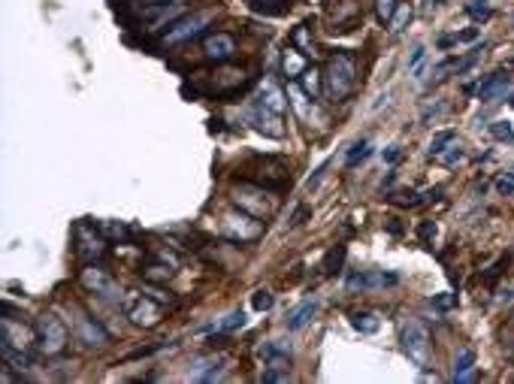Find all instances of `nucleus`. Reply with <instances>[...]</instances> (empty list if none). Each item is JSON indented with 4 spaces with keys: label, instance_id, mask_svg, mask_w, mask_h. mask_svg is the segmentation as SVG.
I'll list each match as a JSON object with an SVG mask.
<instances>
[{
    "label": "nucleus",
    "instance_id": "29",
    "mask_svg": "<svg viewBox=\"0 0 514 384\" xmlns=\"http://www.w3.org/2000/svg\"><path fill=\"white\" fill-rule=\"evenodd\" d=\"M423 58H427V46H415V49H411V55H409V60H406L409 73H418L420 64H423Z\"/></svg>",
    "mask_w": 514,
    "mask_h": 384
},
{
    "label": "nucleus",
    "instance_id": "27",
    "mask_svg": "<svg viewBox=\"0 0 514 384\" xmlns=\"http://www.w3.org/2000/svg\"><path fill=\"white\" fill-rule=\"evenodd\" d=\"M393 13H397V0H375V15H378V22H390Z\"/></svg>",
    "mask_w": 514,
    "mask_h": 384
},
{
    "label": "nucleus",
    "instance_id": "40",
    "mask_svg": "<svg viewBox=\"0 0 514 384\" xmlns=\"http://www.w3.org/2000/svg\"><path fill=\"white\" fill-rule=\"evenodd\" d=\"M399 155H402V151H399V146H390V148L385 151V160H387V164H397V160H399Z\"/></svg>",
    "mask_w": 514,
    "mask_h": 384
},
{
    "label": "nucleus",
    "instance_id": "4",
    "mask_svg": "<svg viewBox=\"0 0 514 384\" xmlns=\"http://www.w3.org/2000/svg\"><path fill=\"white\" fill-rule=\"evenodd\" d=\"M37 342L46 354H60L67 345V327L58 315H43L37 321Z\"/></svg>",
    "mask_w": 514,
    "mask_h": 384
},
{
    "label": "nucleus",
    "instance_id": "8",
    "mask_svg": "<svg viewBox=\"0 0 514 384\" xmlns=\"http://www.w3.org/2000/svg\"><path fill=\"white\" fill-rule=\"evenodd\" d=\"M245 118H248L251 124H255L264 136H272V139H281V136H285V127H281V115H278V113H272V109H269V106H264L260 100H257V103H251V106L245 109Z\"/></svg>",
    "mask_w": 514,
    "mask_h": 384
},
{
    "label": "nucleus",
    "instance_id": "33",
    "mask_svg": "<svg viewBox=\"0 0 514 384\" xmlns=\"http://www.w3.org/2000/svg\"><path fill=\"white\" fill-rule=\"evenodd\" d=\"M260 381H288V366H269L264 369V376H260Z\"/></svg>",
    "mask_w": 514,
    "mask_h": 384
},
{
    "label": "nucleus",
    "instance_id": "17",
    "mask_svg": "<svg viewBox=\"0 0 514 384\" xmlns=\"http://www.w3.org/2000/svg\"><path fill=\"white\" fill-rule=\"evenodd\" d=\"M76 327H79V339H82L85 345H103V342H106V330L100 327L94 318L79 315L76 318Z\"/></svg>",
    "mask_w": 514,
    "mask_h": 384
},
{
    "label": "nucleus",
    "instance_id": "38",
    "mask_svg": "<svg viewBox=\"0 0 514 384\" xmlns=\"http://www.w3.org/2000/svg\"><path fill=\"white\" fill-rule=\"evenodd\" d=\"M103 230H106V233L113 236V239H124V236H127V230L121 227V224H113V221H103Z\"/></svg>",
    "mask_w": 514,
    "mask_h": 384
},
{
    "label": "nucleus",
    "instance_id": "42",
    "mask_svg": "<svg viewBox=\"0 0 514 384\" xmlns=\"http://www.w3.org/2000/svg\"><path fill=\"white\" fill-rule=\"evenodd\" d=\"M148 4H181V0H148Z\"/></svg>",
    "mask_w": 514,
    "mask_h": 384
},
{
    "label": "nucleus",
    "instance_id": "2",
    "mask_svg": "<svg viewBox=\"0 0 514 384\" xmlns=\"http://www.w3.org/2000/svg\"><path fill=\"white\" fill-rule=\"evenodd\" d=\"M121 312H124V318H130L136 327H158L160 315H164L160 302L151 297L148 290H146V294H139V290H127L124 300H121Z\"/></svg>",
    "mask_w": 514,
    "mask_h": 384
},
{
    "label": "nucleus",
    "instance_id": "12",
    "mask_svg": "<svg viewBox=\"0 0 514 384\" xmlns=\"http://www.w3.org/2000/svg\"><path fill=\"white\" fill-rule=\"evenodd\" d=\"M508 94H511V82H508V76H502V73H490L478 85V100H481V103H496V100L508 97Z\"/></svg>",
    "mask_w": 514,
    "mask_h": 384
},
{
    "label": "nucleus",
    "instance_id": "26",
    "mask_svg": "<svg viewBox=\"0 0 514 384\" xmlns=\"http://www.w3.org/2000/svg\"><path fill=\"white\" fill-rule=\"evenodd\" d=\"M409 18H411V6H399L397 13H393V18H390V30H393V34H399V30L409 25Z\"/></svg>",
    "mask_w": 514,
    "mask_h": 384
},
{
    "label": "nucleus",
    "instance_id": "13",
    "mask_svg": "<svg viewBox=\"0 0 514 384\" xmlns=\"http://www.w3.org/2000/svg\"><path fill=\"white\" fill-rule=\"evenodd\" d=\"M385 285H397V276H385V272H354V276H348V290H375Z\"/></svg>",
    "mask_w": 514,
    "mask_h": 384
},
{
    "label": "nucleus",
    "instance_id": "28",
    "mask_svg": "<svg viewBox=\"0 0 514 384\" xmlns=\"http://www.w3.org/2000/svg\"><path fill=\"white\" fill-rule=\"evenodd\" d=\"M466 13H469L472 18H481V22H484V18L493 15V9L487 6V0H472V4L466 6Z\"/></svg>",
    "mask_w": 514,
    "mask_h": 384
},
{
    "label": "nucleus",
    "instance_id": "43",
    "mask_svg": "<svg viewBox=\"0 0 514 384\" xmlns=\"http://www.w3.org/2000/svg\"><path fill=\"white\" fill-rule=\"evenodd\" d=\"M508 106L514 109V91H511V94H508Z\"/></svg>",
    "mask_w": 514,
    "mask_h": 384
},
{
    "label": "nucleus",
    "instance_id": "5",
    "mask_svg": "<svg viewBox=\"0 0 514 384\" xmlns=\"http://www.w3.org/2000/svg\"><path fill=\"white\" fill-rule=\"evenodd\" d=\"M212 18H215V13L212 9H200V13H191V15H181L179 22L173 25L164 34V39L169 46H176V43H185V39H191V37H197L200 30H203Z\"/></svg>",
    "mask_w": 514,
    "mask_h": 384
},
{
    "label": "nucleus",
    "instance_id": "19",
    "mask_svg": "<svg viewBox=\"0 0 514 384\" xmlns=\"http://www.w3.org/2000/svg\"><path fill=\"white\" fill-rule=\"evenodd\" d=\"M472 366H475V351L463 348L457 357H454V381H469L472 378Z\"/></svg>",
    "mask_w": 514,
    "mask_h": 384
},
{
    "label": "nucleus",
    "instance_id": "22",
    "mask_svg": "<svg viewBox=\"0 0 514 384\" xmlns=\"http://www.w3.org/2000/svg\"><path fill=\"white\" fill-rule=\"evenodd\" d=\"M351 324H354V330H360V333H375L381 327V321L372 315V312H357Z\"/></svg>",
    "mask_w": 514,
    "mask_h": 384
},
{
    "label": "nucleus",
    "instance_id": "39",
    "mask_svg": "<svg viewBox=\"0 0 514 384\" xmlns=\"http://www.w3.org/2000/svg\"><path fill=\"white\" fill-rule=\"evenodd\" d=\"M324 173H327V164H321V167L315 169V179H309V181H306V188H309V191H315V188H318V181L324 179Z\"/></svg>",
    "mask_w": 514,
    "mask_h": 384
},
{
    "label": "nucleus",
    "instance_id": "7",
    "mask_svg": "<svg viewBox=\"0 0 514 384\" xmlns=\"http://www.w3.org/2000/svg\"><path fill=\"white\" fill-rule=\"evenodd\" d=\"M76 251H79V257L85 260V264H94V260H100L103 257V251H106V239L97 233L91 224H76Z\"/></svg>",
    "mask_w": 514,
    "mask_h": 384
},
{
    "label": "nucleus",
    "instance_id": "18",
    "mask_svg": "<svg viewBox=\"0 0 514 384\" xmlns=\"http://www.w3.org/2000/svg\"><path fill=\"white\" fill-rule=\"evenodd\" d=\"M318 312V300H306V302H300V306L290 312L288 315V330H302L311 321V315Z\"/></svg>",
    "mask_w": 514,
    "mask_h": 384
},
{
    "label": "nucleus",
    "instance_id": "1",
    "mask_svg": "<svg viewBox=\"0 0 514 384\" xmlns=\"http://www.w3.org/2000/svg\"><path fill=\"white\" fill-rule=\"evenodd\" d=\"M354 76H357V60L351 52H339L330 58V64L324 70V94L330 100H345L354 88Z\"/></svg>",
    "mask_w": 514,
    "mask_h": 384
},
{
    "label": "nucleus",
    "instance_id": "9",
    "mask_svg": "<svg viewBox=\"0 0 514 384\" xmlns=\"http://www.w3.org/2000/svg\"><path fill=\"white\" fill-rule=\"evenodd\" d=\"M233 197H236V203L242 209L255 212V215H260V218H269L272 215V203H266L264 188H257V185H239L233 191Z\"/></svg>",
    "mask_w": 514,
    "mask_h": 384
},
{
    "label": "nucleus",
    "instance_id": "14",
    "mask_svg": "<svg viewBox=\"0 0 514 384\" xmlns=\"http://www.w3.org/2000/svg\"><path fill=\"white\" fill-rule=\"evenodd\" d=\"M203 52L209 60H230L236 52V43H233V37H227V34H215V37L206 39Z\"/></svg>",
    "mask_w": 514,
    "mask_h": 384
},
{
    "label": "nucleus",
    "instance_id": "16",
    "mask_svg": "<svg viewBox=\"0 0 514 384\" xmlns=\"http://www.w3.org/2000/svg\"><path fill=\"white\" fill-rule=\"evenodd\" d=\"M257 100L264 106H269L272 113H285V106H288V100H285V94H281V88L272 82V79H264V82H260V94H257Z\"/></svg>",
    "mask_w": 514,
    "mask_h": 384
},
{
    "label": "nucleus",
    "instance_id": "32",
    "mask_svg": "<svg viewBox=\"0 0 514 384\" xmlns=\"http://www.w3.org/2000/svg\"><path fill=\"white\" fill-rule=\"evenodd\" d=\"M251 306L257 312H269L272 309V294L269 290H255V297H251Z\"/></svg>",
    "mask_w": 514,
    "mask_h": 384
},
{
    "label": "nucleus",
    "instance_id": "25",
    "mask_svg": "<svg viewBox=\"0 0 514 384\" xmlns=\"http://www.w3.org/2000/svg\"><path fill=\"white\" fill-rule=\"evenodd\" d=\"M439 160H442L445 167H454V164H460V160H466V151H463L460 146H448V148L439 155Z\"/></svg>",
    "mask_w": 514,
    "mask_h": 384
},
{
    "label": "nucleus",
    "instance_id": "34",
    "mask_svg": "<svg viewBox=\"0 0 514 384\" xmlns=\"http://www.w3.org/2000/svg\"><path fill=\"white\" fill-rule=\"evenodd\" d=\"M294 43L302 49V55H315V46L309 43V37H306V27H297V30H294Z\"/></svg>",
    "mask_w": 514,
    "mask_h": 384
},
{
    "label": "nucleus",
    "instance_id": "21",
    "mask_svg": "<svg viewBox=\"0 0 514 384\" xmlns=\"http://www.w3.org/2000/svg\"><path fill=\"white\" fill-rule=\"evenodd\" d=\"M321 82H324V76H321L318 70H306V73H302V91H306L311 100L321 97Z\"/></svg>",
    "mask_w": 514,
    "mask_h": 384
},
{
    "label": "nucleus",
    "instance_id": "10",
    "mask_svg": "<svg viewBox=\"0 0 514 384\" xmlns=\"http://www.w3.org/2000/svg\"><path fill=\"white\" fill-rule=\"evenodd\" d=\"M143 15L148 18V30H169L181 18V6L179 4H155V6H148Z\"/></svg>",
    "mask_w": 514,
    "mask_h": 384
},
{
    "label": "nucleus",
    "instance_id": "37",
    "mask_svg": "<svg viewBox=\"0 0 514 384\" xmlns=\"http://www.w3.org/2000/svg\"><path fill=\"white\" fill-rule=\"evenodd\" d=\"M496 188H499V191H502V194H506V197H511V194H514V173L502 176V179L496 181Z\"/></svg>",
    "mask_w": 514,
    "mask_h": 384
},
{
    "label": "nucleus",
    "instance_id": "41",
    "mask_svg": "<svg viewBox=\"0 0 514 384\" xmlns=\"http://www.w3.org/2000/svg\"><path fill=\"white\" fill-rule=\"evenodd\" d=\"M451 302H454L451 297H439V300H436V306H439V309H448V306H451Z\"/></svg>",
    "mask_w": 514,
    "mask_h": 384
},
{
    "label": "nucleus",
    "instance_id": "24",
    "mask_svg": "<svg viewBox=\"0 0 514 384\" xmlns=\"http://www.w3.org/2000/svg\"><path fill=\"white\" fill-rule=\"evenodd\" d=\"M242 324H245V312H239V309H236V312H230V315L221 318L215 327H218L221 333H227V330H239Z\"/></svg>",
    "mask_w": 514,
    "mask_h": 384
},
{
    "label": "nucleus",
    "instance_id": "20",
    "mask_svg": "<svg viewBox=\"0 0 514 384\" xmlns=\"http://www.w3.org/2000/svg\"><path fill=\"white\" fill-rule=\"evenodd\" d=\"M281 70H285L288 79H297L306 73V60L300 58V49H288L285 58H281Z\"/></svg>",
    "mask_w": 514,
    "mask_h": 384
},
{
    "label": "nucleus",
    "instance_id": "36",
    "mask_svg": "<svg viewBox=\"0 0 514 384\" xmlns=\"http://www.w3.org/2000/svg\"><path fill=\"white\" fill-rule=\"evenodd\" d=\"M418 236H420L423 242H432V239H436V224H432V221H423L420 230H418Z\"/></svg>",
    "mask_w": 514,
    "mask_h": 384
},
{
    "label": "nucleus",
    "instance_id": "35",
    "mask_svg": "<svg viewBox=\"0 0 514 384\" xmlns=\"http://www.w3.org/2000/svg\"><path fill=\"white\" fill-rule=\"evenodd\" d=\"M342 257H345V248H336V251H330V257H327V276H333V272H339V264H342Z\"/></svg>",
    "mask_w": 514,
    "mask_h": 384
},
{
    "label": "nucleus",
    "instance_id": "11",
    "mask_svg": "<svg viewBox=\"0 0 514 384\" xmlns=\"http://www.w3.org/2000/svg\"><path fill=\"white\" fill-rule=\"evenodd\" d=\"M224 230L230 233V239H236V242H248V239H255L257 233H260V224L251 215H224Z\"/></svg>",
    "mask_w": 514,
    "mask_h": 384
},
{
    "label": "nucleus",
    "instance_id": "23",
    "mask_svg": "<svg viewBox=\"0 0 514 384\" xmlns=\"http://www.w3.org/2000/svg\"><path fill=\"white\" fill-rule=\"evenodd\" d=\"M451 143H454V130H442V134L432 136V143H430V148H427V155H430V158H439L442 151H445Z\"/></svg>",
    "mask_w": 514,
    "mask_h": 384
},
{
    "label": "nucleus",
    "instance_id": "31",
    "mask_svg": "<svg viewBox=\"0 0 514 384\" xmlns=\"http://www.w3.org/2000/svg\"><path fill=\"white\" fill-rule=\"evenodd\" d=\"M369 158V143H354L351 146V151H348V167H354V164H360V160H366Z\"/></svg>",
    "mask_w": 514,
    "mask_h": 384
},
{
    "label": "nucleus",
    "instance_id": "3",
    "mask_svg": "<svg viewBox=\"0 0 514 384\" xmlns=\"http://www.w3.org/2000/svg\"><path fill=\"white\" fill-rule=\"evenodd\" d=\"M399 342H402L406 357L415 363L418 369H427V363H430V333H427V327H423L420 321L409 318L406 324L399 327Z\"/></svg>",
    "mask_w": 514,
    "mask_h": 384
},
{
    "label": "nucleus",
    "instance_id": "6",
    "mask_svg": "<svg viewBox=\"0 0 514 384\" xmlns=\"http://www.w3.org/2000/svg\"><path fill=\"white\" fill-rule=\"evenodd\" d=\"M82 285L91 290V294H97L100 300L118 302V306H121V300H124V294H121V288L115 285L113 279L106 276L103 269H97V267H88V269H82Z\"/></svg>",
    "mask_w": 514,
    "mask_h": 384
},
{
    "label": "nucleus",
    "instance_id": "30",
    "mask_svg": "<svg viewBox=\"0 0 514 384\" xmlns=\"http://www.w3.org/2000/svg\"><path fill=\"white\" fill-rule=\"evenodd\" d=\"M490 134L496 139H514V124H511V121H493Z\"/></svg>",
    "mask_w": 514,
    "mask_h": 384
},
{
    "label": "nucleus",
    "instance_id": "15",
    "mask_svg": "<svg viewBox=\"0 0 514 384\" xmlns=\"http://www.w3.org/2000/svg\"><path fill=\"white\" fill-rule=\"evenodd\" d=\"M224 366H227V363L221 360V357H209V360H200L197 366L188 372V378H191V381H206V384H209V381H218L221 376H224Z\"/></svg>",
    "mask_w": 514,
    "mask_h": 384
}]
</instances>
